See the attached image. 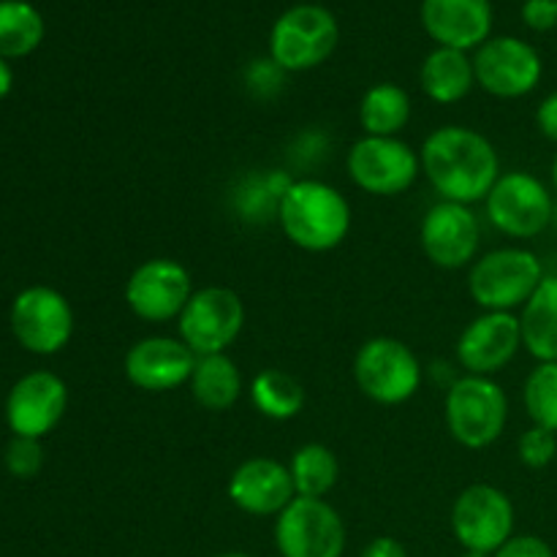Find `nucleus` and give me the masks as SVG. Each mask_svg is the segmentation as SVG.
Here are the masks:
<instances>
[{"label":"nucleus","mask_w":557,"mask_h":557,"mask_svg":"<svg viewBox=\"0 0 557 557\" xmlns=\"http://www.w3.org/2000/svg\"><path fill=\"white\" fill-rule=\"evenodd\" d=\"M422 174L441 201L476 205L498 183L500 156L493 141L468 125H441L419 150Z\"/></svg>","instance_id":"nucleus-1"},{"label":"nucleus","mask_w":557,"mask_h":557,"mask_svg":"<svg viewBox=\"0 0 557 557\" xmlns=\"http://www.w3.org/2000/svg\"><path fill=\"white\" fill-rule=\"evenodd\" d=\"M277 223L292 245L305 253H330L351 232V205L324 180H294L277 205Z\"/></svg>","instance_id":"nucleus-2"},{"label":"nucleus","mask_w":557,"mask_h":557,"mask_svg":"<svg viewBox=\"0 0 557 557\" xmlns=\"http://www.w3.org/2000/svg\"><path fill=\"white\" fill-rule=\"evenodd\" d=\"M446 430L462 449H487L504 435L509 422V397L487 375H462L451 381L444 400Z\"/></svg>","instance_id":"nucleus-3"},{"label":"nucleus","mask_w":557,"mask_h":557,"mask_svg":"<svg viewBox=\"0 0 557 557\" xmlns=\"http://www.w3.org/2000/svg\"><path fill=\"white\" fill-rule=\"evenodd\" d=\"M341 44L337 16L321 3H297L283 11L270 30V60L286 74L313 71Z\"/></svg>","instance_id":"nucleus-4"},{"label":"nucleus","mask_w":557,"mask_h":557,"mask_svg":"<svg viewBox=\"0 0 557 557\" xmlns=\"http://www.w3.org/2000/svg\"><path fill=\"white\" fill-rule=\"evenodd\" d=\"M544 267L533 250L498 248L479 256L468 272V294L482 310L515 313L544 281Z\"/></svg>","instance_id":"nucleus-5"},{"label":"nucleus","mask_w":557,"mask_h":557,"mask_svg":"<svg viewBox=\"0 0 557 557\" xmlns=\"http://www.w3.org/2000/svg\"><path fill=\"white\" fill-rule=\"evenodd\" d=\"M422 362L411 346L389 335L370 337L354 357V381L368 400L403 406L422 386Z\"/></svg>","instance_id":"nucleus-6"},{"label":"nucleus","mask_w":557,"mask_h":557,"mask_svg":"<svg viewBox=\"0 0 557 557\" xmlns=\"http://www.w3.org/2000/svg\"><path fill=\"white\" fill-rule=\"evenodd\" d=\"M180 341L196 354H226L237 343L245 326V305L234 288L205 286L196 288L185 310L180 313Z\"/></svg>","instance_id":"nucleus-7"},{"label":"nucleus","mask_w":557,"mask_h":557,"mask_svg":"<svg viewBox=\"0 0 557 557\" xmlns=\"http://www.w3.org/2000/svg\"><path fill=\"white\" fill-rule=\"evenodd\" d=\"M348 177L370 196H400L422 174L419 152L400 136H362L346 158Z\"/></svg>","instance_id":"nucleus-8"},{"label":"nucleus","mask_w":557,"mask_h":557,"mask_svg":"<svg viewBox=\"0 0 557 557\" xmlns=\"http://www.w3.org/2000/svg\"><path fill=\"white\" fill-rule=\"evenodd\" d=\"M490 223L511 239H533L553 223L555 201L531 172H504L484 199Z\"/></svg>","instance_id":"nucleus-9"},{"label":"nucleus","mask_w":557,"mask_h":557,"mask_svg":"<svg viewBox=\"0 0 557 557\" xmlns=\"http://www.w3.org/2000/svg\"><path fill=\"white\" fill-rule=\"evenodd\" d=\"M281 557H343L346 522L324 498H294L275 517Z\"/></svg>","instance_id":"nucleus-10"},{"label":"nucleus","mask_w":557,"mask_h":557,"mask_svg":"<svg viewBox=\"0 0 557 557\" xmlns=\"http://www.w3.org/2000/svg\"><path fill=\"white\" fill-rule=\"evenodd\" d=\"M451 533L466 553L495 555L515 536V504L495 484H471L451 506Z\"/></svg>","instance_id":"nucleus-11"},{"label":"nucleus","mask_w":557,"mask_h":557,"mask_svg":"<svg viewBox=\"0 0 557 557\" xmlns=\"http://www.w3.org/2000/svg\"><path fill=\"white\" fill-rule=\"evenodd\" d=\"M476 85L504 101L525 98L542 85L544 60L531 41L520 36H493L473 54Z\"/></svg>","instance_id":"nucleus-12"},{"label":"nucleus","mask_w":557,"mask_h":557,"mask_svg":"<svg viewBox=\"0 0 557 557\" xmlns=\"http://www.w3.org/2000/svg\"><path fill=\"white\" fill-rule=\"evenodd\" d=\"M9 321L16 343L38 357L63 351L74 335L71 302L52 286H30L16 294Z\"/></svg>","instance_id":"nucleus-13"},{"label":"nucleus","mask_w":557,"mask_h":557,"mask_svg":"<svg viewBox=\"0 0 557 557\" xmlns=\"http://www.w3.org/2000/svg\"><path fill=\"white\" fill-rule=\"evenodd\" d=\"M194 281L188 267L177 259H147L125 281V305L136 319L147 324H166L180 319L188 299L194 297Z\"/></svg>","instance_id":"nucleus-14"},{"label":"nucleus","mask_w":557,"mask_h":557,"mask_svg":"<svg viewBox=\"0 0 557 557\" xmlns=\"http://www.w3.org/2000/svg\"><path fill=\"white\" fill-rule=\"evenodd\" d=\"M419 243L430 264L441 270H462L476 261L482 245L479 218L468 205L438 201L430 207L419 226Z\"/></svg>","instance_id":"nucleus-15"},{"label":"nucleus","mask_w":557,"mask_h":557,"mask_svg":"<svg viewBox=\"0 0 557 557\" xmlns=\"http://www.w3.org/2000/svg\"><path fill=\"white\" fill-rule=\"evenodd\" d=\"M522 348L520 315L493 313L484 310L457 337V362L468 375H487L493 379L515 362Z\"/></svg>","instance_id":"nucleus-16"},{"label":"nucleus","mask_w":557,"mask_h":557,"mask_svg":"<svg viewBox=\"0 0 557 557\" xmlns=\"http://www.w3.org/2000/svg\"><path fill=\"white\" fill-rule=\"evenodd\" d=\"M69 408V386L49 370L27 373L11 386L5 400V422L11 433L38 438L52 433Z\"/></svg>","instance_id":"nucleus-17"},{"label":"nucleus","mask_w":557,"mask_h":557,"mask_svg":"<svg viewBox=\"0 0 557 557\" xmlns=\"http://www.w3.org/2000/svg\"><path fill=\"white\" fill-rule=\"evenodd\" d=\"M196 354L185 346L180 337L150 335L136 341L125 354V379L141 392H161L180 389L190 381L196 368Z\"/></svg>","instance_id":"nucleus-18"},{"label":"nucleus","mask_w":557,"mask_h":557,"mask_svg":"<svg viewBox=\"0 0 557 557\" xmlns=\"http://www.w3.org/2000/svg\"><path fill=\"white\" fill-rule=\"evenodd\" d=\"M419 20L435 47L471 52L493 38L495 11L493 0H422Z\"/></svg>","instance_id":"nucleus-19"},{"label":"nucleus","mask_w":557,"mask_h":557,"mask_svg":"<svg viewBox=\"0 0 557 557\" xmlns=\"http://www.w3.org/2000/svg\"><path fill=\"white\" fill-rule=\"evenodd\" d=\"M228 498L250 517H277L294 498V479L288 466L272 457H250L228 479Z\"/></svg>","instance_id":"nucleus-20"},{"label":"nucleus","mask_w":557,"mask_h":557,"mask_svg":"<svg viewBox=\"0 0 557 557\" xmlns=\"http://www.w3.org/2000/svg\"><path fill=\"white\" fill-rule=\"evenodd\" d=\"M419 85L430 101L441 107L468 98V92L476 87V71H473V58L468 52L449 47H435L419 69Z\"/></svg>","instance_id":"nucleus-21"},{"label":"nucleus","mask_w":557,"mask_h":557,"mask_svg":"<svg viewBox=\"0 0 557 557\" xmlns=\"http://www.w3.org/2000/svg\"><path fill=\"white\" fill-rule=\"evenodd\" d=\"M522 348L536 362H557V275H547L542 286L520 310Z\"/></svg>","instance_id":"nucleus-22"},{"label":"nucleus","mask_w":557,"mask_h":557,"mask_svg":"<svg viewBox=\"0 0 557 557\" xmlns=\"http://www.w3.org/2000/svg\"><path fill=\"white\" fill-rule=\"evenodd\" d=\"M190 395L205 411H228L243 397V373L228 354H210L196 359L194 375L188 381Z\"/></svg>","instance_id":"nucleus-23"},{"label":"nucleus","mask_w":557,"mask_h":557,"mask_svg":"<svg viewBox=\"0 0 557 557\" xmlns=\"http://www.w3.org/2000/svg\"><path fill=\"white\" fill-rule=\"evenodd\" d=\"M411 96L395 82H379L359 101V125L364 136H400L411 123Z\"/></svg>","instance_id":"nucleus-24"},{"label":"nucleus","mask_w":557,"mask_h":557,"mask_svg":"<svg viewBox=\"0 0 557 557\" xmlns=\"http://www.w3.org/2000/svg\"><path fill=\"white\" fill-rule=\"evenodd\" d=\"M250 403L261 417L272 422H288L305 408V386L297 375L281 368H264L248 386Z\"/></svg>","instance_id":"nucleus-25"},{"label":"nucleus","mask_w":557,"mask_h":557,"mask_svg":"<svg viewBox=\"0 0 557 557\" xmlns=\"http://www.w3.org/2000/svg\"><path fill=\"white\" fill-rule=\"evenodd\" d=\"M41 11L27 0H0V58L16 60L36 52L44 41Z\"/></svg>","instance_id":"nucleus-26"},{"label":"nucleus","mask_w":557,"mask_h":557,"mask_svg":"<svg viewBox=\"0 0 557 557\" xmlns=\"http://www.w3.org/2000/svg\"><path fill=\"white\" fill-rule=\"evenodd\" d=\"M288 471L297 498H326L341 479V460L330 446L305 444L294 451Z\"/></svg>","instance_id":"nucleus-27"},{"label":"nucleus","mask_w":557,"mask_h":557,"mask_svg":"<svg viewBox=\"0 0 557 557\" xmlns=\"http://www.w3.org/2000/svg\"><path fill=\"white\" fill-rule=\"evenodd\" d=\"M522 403L536 428L557 433V362H539L528 373Z\"/></svg>","instance_id":"nucleus-28"},{"label":"nucleus","mask_w":557,"mask_h":557,"mask_svg":"<svg viewBox=\"0 0 557 557\" xmlns=\"http://www.w3.org/2000/svg\"><path fill=\"white\" fill-rule=\"evenodd\" d=\"M517 455H520L522 466L531 468V471H542V468L553 466L557 457V433L533 424L517 441Z\"/></svg>","instance_id":"nucleus-29"},{"label":"nucleus","mask_w":557,"mask_h":557,"mask_svg":"<svg viewBox=\"0 0 557 557\" xmlns=\"http://www.w3.org/2000/svg\"><path fill=\"white\" fill-rule=\"evenodd\" d=\"M5 468L11 476L16 479H33L44 468V449L38 438H25V435H14L5 446Z\"/></svg>","instance_id":"nucleus-30"},{"label":"nucleus","mask_w":557,"mask_h":557,"mask_svg":"<svg viewBox=\"0 0 557 557\" xmlns=\"http://www.w3.org/2000/svg\"><path fill=\"white\" fill-rule=\"evenodd\" d=\"M520 14L533 33H549L557 27V0H525Z\"/></svg>","instance_id":"nucleus-31"},{"label":"nucleus","mask_w":557,"mask_h":557,"mask_svg":"<svg viewBox=\"0 0 557 557\" xmlns=\"http://www.w3.org/2000/svg\"><path fill=\"white\" fill-rule=\"evenodd\" d=\"M493 557H555V553L539 536H511Z\"/></svg>","instance_id":"nucleus-32"},{"label":"nucleus","mask_w":557,"mask_h":557,"mask_svg":"<svg viewBox=\"0 0 557 557\" xmlns=\"http://www.w3.org/2000/svg\"><path fill=\"white\" fill-rule=\"evenodd\" d=\"M536 128L544 139L557 145V90L549 92V96L542 98V103H539Z\"/></svg>","instance_id":"nucleus-33"},{"label":"nucleus","mask_w":557,"mask_h":557,"mask_svg":"<svg viewBox=\"0 0 557 557\" xmlns=\"http://www.w3.org/2000/svg\"><path fill=\"white\" fill-rule=\"evenodd\" d=\"M359 557H408V549H406V544L397 542V539L379 536L362 549V555Z\"/></svg>","instance_id":"nucleus-34"},{"label":"nucleus","mask_w":557,"mask_h":557,"mask_svg":"<svg viewBox=\"0 0 557 557\" xmlns=\"http://www.w3.org/2000/svg\"><path fill=\"white\" fill-rule=\"evenodd\" d=\"M11 87H14V71H11L9 60L0 58V101H3V98L9 96Z\"/></svg>","instance_id":"nucleus-35"},{"label":"nucleus","mask_w":557,"mask_h":557,"mask_svg":"<svg viewBox=\"0 0 557 557\" xmlns=\"http://www.w3.org/2000/svg\"><path fill=\"white\" fill-rule=\"evenodd\" d=\"M553 185H555V194H557V152L553 158Z\"/></svg>","instance_id":"nucleus-36"},{"label":"nucleus","mask_w":557,"mask_h":557,"mask_svg":"<svg viewBox=\"0 0 557 557\" xmlns=\"http://www.w3.org/2000/svg\"><path fill=\"white\" fill-rule=\"evenodd\" d=\"M215 557H253V555H245V553H223V555H215Z\"/></svg>","instance_id":"nucleus-37"},{"label":"nucleus","mask_w":557,"mask_h":557,"mask_svg":"<svg viewBox=\"0 0 557 557\" xmlns=\"http://www.w3.org/2000/svg\"><path fill=\"white\" fill-rule=\"evenodd\" d=\"M460 557H493V555H482V553H462Z\"/></svg>","instance_id":"nucleus-38"}]
</instances>
